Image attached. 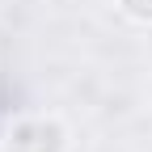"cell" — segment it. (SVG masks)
<instances>
[{"label":"cell","instance_id":"cell-1","mask_svg":"<svg viewBox=\"0 0 152 152\" xmlns=\"http://www.w3.org/2000/svg\"><path fill=\"white\" fill-rule=\"evenodd\" d=\"M64 148H68V127L55 114L21 118L4 140V152H64Z\"/></svg>","mask_w":152,"mask_h":152},{"label":"cell","instance_id":"cell-2","mask_svg":"<svg viewBox=\"0 0 152 152\" xmlns=\"http://www.w3.org/2000/svg\"><path fill=\"white\" fill-rule=\"evenodd\" d=\"M118 9L127 21H135V26H152V0H118Z\"/></svg>","mask_w":152,"mask_h":152}]
</instances>
